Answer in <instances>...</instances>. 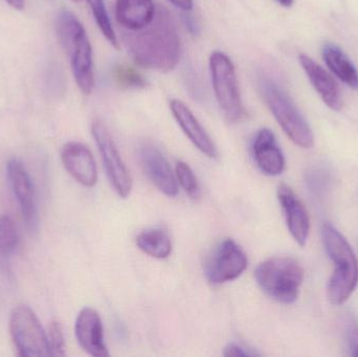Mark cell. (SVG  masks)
Returning <instances> with one entry per match:
<instances>
[{
  "label": "cell",
  "mask_w": 358,
  "mask_h": 357,
  "mask_svg": "<svg viewBox=\"0 0 358 357\" xmlns=\"http://www.w3.org/2000/svg\"><path fill=\"white\" fill-rule=\"evenodd\" d=\"M248 256L231 239L217 245L206 263V279L212 284H223L239 278L248 268Z\"/></svg>",
  "instance_id": "9"
},
{
  "label": "cell",
  "mask_w": 358,
  "mask_h": 357,
  "mask_svg": "<svg viewBox=\"0 0 358 357\" xmlns=\"http://www.w3.org/2000/svg\"><path fill=\"white\" fill-rule=\"evenodd\" d=\"M259 86L265 104L289 140L300 148H313L315 133L290 96L269 78H261Z\"/></svg>",
  "instance_id": "4"
},
{
  "label": "cell",
  "mask_w": 358,
  "mask_h": 357,
  "mask_svg": "<svg viewBox=\"0 0 358 357\" xmlns=\"http://www.w3.org/2000/svg\"><path fill=\"white\" fill-rule=\"evenodd\" d=\"M345 339L349 354L358 357V322L351 314L345 322Z\"/></svg>",
  "instance_id": "27"
},
{
  "label": "cell",
  "mask_w": 358,
  "mask_h": 357,
  "mask_svg": "<svg viewBox=\"0 0 358 357\" xmlns=\"http://www.w3.org/2000/svg\"><path fill=\"white\" fill-rule=\"evenodd\" d=\"M210 73L215 96L223 115L231 123L241 121L245 115V109L231 59L222 52L215 50L210 57Z\"/></svg>",
  "instance_id": "6"
},
{
  "label": "cell",
  "mask_w": 358,
  "mask_h": 357,
  "mask_svg": "<svg viewBox=\"0 0 358 357\" xmlns=\"http://www.w3.org/2000/svg\"><path fill=\"white\" fill-rule=\"evenodd\" d=\"M278 199L290 235L300 247H305L310 233V217L306 207L285 184H280L278 188Z\"/></svg>",
  "instance_id": "12"
},
{
  "label": "cell",
  "mask_w": 358,
  "mask_h": 357,
  "mask_svg": "<svg viewBox=\"0 0 358 357\" xmlns=\"http://www.w3.org/2000/svg\"><path fill=\"white\" fill-rule=\"evenodd\" d=\"M141 166L149 180L164 194L176 197L178 194V180L169 161L157 147L145 143L138 149Z\"/></svg>",
  "instance_id": "10"
},
{
  "label": "cell",
  "mask_w": 358,
  "mask_h": 357,
  "mask_svg": "<svg viewBox=\"0 0 358 357\" xmlns=\"http://www.w3.org/2000/svg\"><path fill=\"white\" fill-rule=\"evenodd\" d=\"M170 109L183 133L191 140L192 144L210 159H216L218 151L208 132L206 131L197 117L182 101L174 99L170 102Z\"/></svg>",
  "instance_id": "17"
},
{
  "label": "cell",
  "mask_w": 358,
  "mask_h": 357,
  "mask_svg": "<svg viewBox=\"0 0 358 357\" xmlns=\"http://www.w3.org/2000/svg\"><path fill=\"white\" fill-rule=\"evenodd\" d=\"M92 15H94V21L98 24L101 33L103 34L107 41L115 48H120V42L117 39V34L113 29V23L109 18L108 12L105 6L104 0H86Z\"/></svg>",
  "instance_id": "23"
},
{
  "label": "cell",
  "mask_w": 358,
  "mask_h": 357,
  "mask_svg": "<svg viewBox=\"0 0 358 357\" xmlns=\"http://www.w3.org/2000/svg\"><path fill=\"white\" fill-rule=\"evenodd\" d=\"M61 161L69 175L82 186L92 188L98 180V170L92 151L82 143L69 142L63 146Z\"/></svg>",
  "instance_id": "14"
},
{
  "label": "cell",
  "mask_w": 358,
  "mask_h": 357,
  "mask_svg": "<svg viewBox=\"0 0 358 357\" xmlns=\"http://www.w3.org/2000/svg\"><path fill=\"white\" fill-rule=\"evenodd\" d=\"M326 253L336 265L327 285V298L334 306L344 305L358 285V260L346 237L330 224L322 226Z\"/></svg>",
  "instance_id": "2"
},
{
  "label": "cell",
  "mask_w": 358,
  "mask_h": 357,
  "mask_svg": "<svg viewBox=\"0 0 358 357\" xmlns=\"http://www.w3.org/2000/svg\"><path fill=\"white\" fill-rule=\"evenodd\" d=\"M299 62L326 106L331 110L340 111L344 101L340 86L332 75L307 54H299Z\"/></svg>",
  "instance_id": "16"
},
{
  "label": "cell",
  "mask_w": 358,
  "mask_h": 357,
  "mask_svg": "<svg viewBox=\"0 0 358 357\" xmlns=\"http://www.w3.org/2000/svg\"><path fill=\"white\" fill-rule=\"evenodd\" d=\"M75 335L80 347L94 357L109 356L104 339V328L100 314L94 308L85 307L78 314Z\"/></svg>",
  "instance_id": "13"
},
{
  "label": "cell",
  "mask_w": 358,
  "mask_h": 357,
  "mask_svg": "<svg viewBox=\"0 0 358 357\" xmlns=\"http://www.w3.org/2000/svg\"><path fill=\"white\" fill-rule=\"evenodd\" d=\"M275 1L284 8H290L294 4V0H275Z\"/></svg>",
  "instance_id": "31"
},
{
  "label": "cell",
  "mask_w": 358,
  "mask_h": 357,
  "mask_svg": "<svg viewBox=\"0 0 358 357\" xmlns=\"http://www.w3.org/2000/svg\"><path fill=\"white\" fill-rule=\"evenodd\" d=\"M115 19L126 31H136L148 27L157 14L153 0H115Z\"/></svg>",
  "instance_id": "18"
},
{
  "label": "cell",
  "mask_w": 358,
  "mask_h": 357,
  "mask_svg": "<svg viewBox=\"0 0 358 357\" xmlns=\"http://www.w3.org/2000/svg\"><path fill=\"white\" fill-rule=\"evenodd\" d=\"M224 356H259L260 354L255 351V350L250 349V348L244 347L243 345H240L237 343H231L224 348L223 352Z\"/></svg>",
  "instance_id": "28"
},
{
  "label": "cell",
  "mask_w": 358,
  "mask_h": 357,
  "mask_svg": "<svg viewBox=\"0 0 358 357\" xmlns=\"http://www.w3.org/2000/svg\"><path fill=\"white\" fill-rule=\"evenodd\" d=\"M10 333L19 356H50L48 335L29 306L18 305L13 309L10 316Z\"/></svg>",
  "instance_id": "7"
},
{
  "label": "cell",
  "mask_w": 358,
  "mask_h": 357,
  "mask_svg": "<svg viewBox=\"0 0 358 357\" xmlns=\"http://www.w3.org/2000/svg\"><path fill=\"white\" fill-rule=\"evenodd\" d=\"M252 156L261 172L267 176L281 175L286 161L275 134L268 128H262L252 140Z\"/></svg>",
  "instance_id": "15"
},
{
  "label": "cell",
  "mask_w": 358,
  "mask_h": 357,
  "mask_svg": "<svg viewBox=\"0 0 358 357\" xmlns=\"http://www.w3.org/2000/svg\"><path fill=\"white\" fill-rule=\"evenodd\" d=\"M176 180L181 188L192 198H197L200 194L199 184L192 168L185 161L176 163Z\"/></svg>",
  "instance_id": "25"
},
{
  "label": "cell",
  "mask_w": 358,
  "mask_h": 357,
  "mask_svg": "<svg viewBox=\"0 0 358 357\" xmlns=\"http://www.w3.org/2000/svg\"><path fill=\"white\" fill-rule=\"evenodd\" d=\"M113 78L117 86L126 89H144L148 85L144 75L129 65H117L113 68Z\"/></svg>",
  "instance_id": "24"
},
{
  "label": "cell",
  "mask_w": 358,
  "mask_h": 357,
  "mask_svg": "<svg viewBox=\"0 0 358 357\" xmlns=\"http://www.w3.org/2000/svg\"><path fill=\"white\" fill-rule=\"evenodd\" d=\"M57 35L69 57L76 83L84 94L94 88V59L87 33L73 13L62 10L57 18Z\"/></svg>",
  "instance_id": "3"
},
{
  "label": "cell",
  "mask_w": 358,
  "mask_h": 357,
  "mask_svg": "<svg viewBox=\"0 0 358 357\" xmlns=\"http://www.w3.org/2000/svg\"><path fill=\"white\" fill-rule=\"evenodd\" d=\"M322 56L334 75H336L348 87L358 90L357 66L353 64L352 61L345 54L342 48H338L336 44L327 42L322 48Z\"/></svg>",
  "instance_id": "19"
},
{
  "label": "cell",
  "mask_w": 358,
  "mask_h": 357,
  "mask_svg": "<svg viewBox=\"0 0 358 357\" xmlns=\"http://www.w3.org/2000/svg\"><path fill=\"white\" fill-rule=\"evenodd\" d=\"M305 184L313 199L317 201H323L334 184L331 170L323 165L309 168L305 173Z\"/></svg>",
  "instance_id": "21"
},
{
  "label": "cell",
  "mask_w": 358,
  "mask_h": 357,
  "mask_svg": "<svg viewBox=\"0 0 358 357\" xmlns=\"http://www.w3.org/2000/svg\"><path fill=\"white\" fill-rule=\"evenodd\" d=\"M169 1L183 12H189L194 6L193 0H169Z\"/></svg>",
  "instance_id": "29"
},
{
  "label": "cell",
  "mask_w": 358,
  "mask_h": 357,
  "mask_svg": "<svg viewBox=\"0 0 358 357\" xmlns=\"http://www.w3.org/2000/svg\"><path fill=\"white\" fill-rule=\"evenodd\" d=\"M48 348H50V356H65V339L64 333H63L62 325L60 323L54 321L50 324L48 329Z\"/></svg>",
  "instance_id": "26"
},
{
  "label": "cell",
  "mask_w": 358,
  "mask_h": 357,
  "mask_svg": "<svg viewBox=\"0 0 358 357\" xmlns=\"http://www.w3.org/2000/svg\"><path fill=\"white\" fill-rule=\"evenodd\" d=\"M255 278L261 291L275 301L292 304L300 296L304 268L292 257H273L259 264Z\"/></svg>",
  "instance_id": "5"
},
{
  "label": "cell",
  "mask_w": 358,
  "mask_h": 357,
  "mask_svg": "<svg viewBox=\"0 0 358 357\" xmlns=\"http://www.w3.org/2000/svg\"><path fill=\"white\" fill-rule=\"evenodd\" d=\"M71 1L79 2L80 0H71Z\"/></svg>",
  "instance_id": "32"
},
{
  "label": "cell",
  "mask_w": 358,
  "mask_h": 357,
  "mask_svg": "<svg viewBox=\"0 0 358 357\" xmlns=\"http://www.w3.org/2000/svg\"><path fill=\"white\" fill-rule=\"evenodd\" d=\"M92 132L111 186L120 197L126 198L131 193L132 178L109 130L102 121L96 119L92 123Z\"/></svg>",
  "instance_id": "8"
},
{
  "label": "cell",
  "mask_w": 358,
  "mask_h": 357,
  "mask_svg": "<svg viewBox=\"0 0 358 357\" xmlns=\"http://www.w3.org/2000/svg\"><path fill=\"white\" fill-rule=\"evenodd\" d=\"M6 172L10 188L20 205L21 214L27 228L29 231H35L38 226V212L31 177L23 163L17 159L8 161Z\"/></svg>",
  "instance_id": "11"
},
{
  "label": "cell",
  "mask_w": 358,
  "mask_h": 357,
  "mask_svg": "<svg viewBox=\"0 0 358 357\" xmlns=\"http://www.w3.org/2000/svg\"><path fill=\"white\" fill-rule=\"evenodd\" d=\"M136 245L143 253L155 259H166L171 255V238L162 228H150L141 233L136 238Z\"/></svg>",
  "instance_id": "20"
},
{
  "label": "cell",
  "mask_w": 358,
  "mask_h": 357,
  "mask_svg": "<svg viewBox=\"0 0 358 357\" xmlns=\"http://www.w3.org/2000/svg\"><path fill=\"white\" fill-rule=\"evenodd\" d=\"M19 235L15 222L8 216L0 217V270H6L18 247Z\"/></svg>",
  "instance_id": "22"
},
{
  "label": "cell",
  "mask_w": 358,
  "mask_h": 357,
  "mask_svg": "<svg viewBox=\"0 0 358 357\" xmlns=\"http://www.w3.org/2000/svg\"><path fill=\"white\" fill-rule=\"evenodd\" d=\"M123 42L138 66L168 73L180 61L181 41L167 8L159 6L152 22L136 31H124Z\"/></svg>",
  "instance_id": "1"
},
{
  "label": "cell",
  "mask_w": 358,
  "mask_h": 357,
  "mask_svg": "<svg viewBox=\"0 0 358 357\" xmlns=\"http://www.w3.org/2000/svg\"><path fill=\"white\" fill-rule=\"evenodd\" d=\"M10 8L17 10H22L25 8V0H4Z\"/></svg>",
  "instance_id": "30"
}]
</instances>
